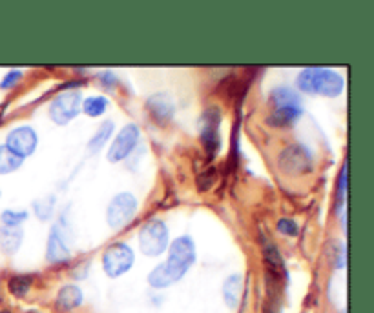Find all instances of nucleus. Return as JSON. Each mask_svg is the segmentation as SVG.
I'll list each match as a JSON object with an SVG mask.
<instances>
[{"mask_svg": "<svg viewBox=\"0 0 374 313\" xmlns=\"http://www.w3.org/2000/svg\"><path fill=\"white\" fill-rule=\"evenodd\" d=\"M196 260V244L190 237L175 238L174 243L170 244V253L166 262L154 268L148 275V284L151 288H168L175 284L179 279L187 274Z\"/></svg>", "mask_w": 374, "mask_h": 313, "instance_id": "nucleus-1", "label": "nucleus"}, {"mask_svg": "<svg viewBox=\"0 0 374 313\" xmlns=\"http://www.w3.org/2000/svg\"><path fill=\"white\" fill-rule=\"evenodd\" d=\"M270 104L274 106V111L268 117V124L276 128L292 126L303 113L299 93L287 86H278L276 89H272Z\"/></svg>", "mask_w": 374, "mask_h": 313, "instance_id": "nucleus-2", "label": "nucleus"}, {"mask_svg": "<svg viewBox=\"0 0 374 313\" xmlns=\"http://www.w3.org/2000/svg\"><path fill=\"white\" fill-rule=\"evenodd\" d=\"M298 88L305 93H316L325 97H338L343 91V79L327 68H305L298 77Z\"/></svg>", "mask_w": 374, "mask_h": 313, "instance_id": "nucleus-3", "label": "nucleus"}, {"mask_svg": "<svg viewBox=\"0 0 374 313\" xmlns=\"http://www.w3.org/2000/svg\"><path fill=\"white\" fill-rule=\"evenodd\" d=\"M139 246L141 252L148 257H157L168 248V228L159 219H151L141 228L139 234Z\"/></svg>", "mask_w": 374, "mask_h": 313, "instance_id": "nucleus-4", "label": "nucleus"}, {"mask_svg": "<svg viewBox=\"0 0 374 313\" xmlns=\"http://www.w3.org/2000/svg\"><path fill=\"white\" fill-rule=\"evenodd\" d=\"M219 126H221V111L219 108H208L203 111L199 119V137L208 159H216L221 148V135H219Z\"/></svg>", "mask_w": 374, "mask_h": 313, "instance_id": "nucleus-5", "label": "nucleus"}, {"mask_svg": "<svg viewBox=\"0 0 374 313\" xmlns=\"http://www.w3.org/2000/svg\"><path fill=\"white\" fill-rule=\"evenodd\" d=\"M134 252L125 243H116L108 248L103 255V268L108 277L117 279L125 275L134 266Z\"/></svg>", "mask_w": 374, "mask_h": 313, "instance_id": "nucleus-6", "label": "nucleus"}, {"mask_svg": "<svg viewBox=\"0 0 374 313\" xmlns=\"http://www.w3.org/2000/svg\"><path fill=\"white\" fill-rule=\"evenodd\" d=\"M82 108V97L79 91H66L61 93L57 98H54L51 106H49V117L58 126L72 122L79 115Z\"/></svg>", "mask_w": 374, "mask_h": 313, "instance_id": "nucleus-7", "label": "nucleus"}, {"mask_svg": "<svg viewBox=\"0 0 374 313\" xmlns=\"http://www.w3.org/2000/svg\"><path fill=\"white\" fill-rule=\"evenodd\" d=\"M135 212H137V199L128 191H123V193L116 195L110 206H108V224L112 228H123L134 219Z\"/></svg>", "mask_w": 374, "mask_h": 313, "instance_id": "nucleus-8", "label": "nucleus"}, {"mask_svg": "<svg viewBox=\"0 0 374 313\" xmlns=\"http://www.w3.org/2000/svg\"><path fill=\"white\" fill-rule=\"evenodd\" d=\"M278 164L283 173L299 175V173H307L312 168V155L305 146L292 144L281 151L278 157Z\"/></svg>", "mask_w": 374, "mask_h": 313, "instance_id": "nucleus-9", "label": "nucleus"}, {"mask_svg": "<svg viewBox=\"0 0 374 313\" xmlns=\"http://www.w3.org/2000/svg\"><path fill=\"white\" fill-rule=\"evenodd\" d=\"M139 142V128L135 124H126L120 129L116 141L112 142V148L108 150V160L110 162H120L125 160Z\"/></svg>", "mask_w": 374, "mask_h": 313, "instance_id": "nucleus-10", "label": "nucleus"}, {"mask_svg": "<svg viewBox=\"0 0 374 313\" xmlns=\"http://www.w3.org/2000/svg\"><path fill=\"white\" fill-rule=\"evenodd\" d=\"M6 148L13 151L17 157L24 159L27 155H32L37 148V133L30 126H20L15 128L6 139Z\"/></svg>", "mask_w": 374, "mask_h": 313, "instance_id": "nucleus-11", "label": "nucleus"}, {"mask_svg": "<svg viewBox=\"0 0 374 313\" xmlns=\"http://www.w3.org/2000/svg\"><path fill=\"white\" fill-rule=\"evenodd\" d=\"M147 110L157 124L165 126L175 115V102L168 93H156L147 101Z\"/></svg>", "mask_w": 374, "mask_h": 313, "instance_id": "nucleus-12", "label": "nucleus"}, {"mask_svg": "<svg viewBox=\"0 0 374 313\" xmlns=\"http://www.w3.org/2000/svg\"><path fill=\"white\" fill-rule=\"evenodd\" d=\"M70 248L66 244V237L63 234V228L61 224H55L49 231V238H48V250H46V259L51 264H61L64 260L70 259Z\"/></svg>", "mask_w": 374, "mask_h": 313, "instance_id": "nucleus-13", "label": "nucleus"}, {"mask_svg": "<svg viewBox=\"0 0 374 313\" xmlns=\"http://www.w3.org/2000/svg\"><path fill=\"white\" fill-rule=\"evenodd\" d=\"M82 300H85V295H82V290L75 284H68L64 286L63 290L58 291L57 295V308L63 309V312H72V309L79 308L82 305Z\"/></svg>", "mask_w": 374, "mask_h": 313, "instance_id": "nucleus-14", "label": "nucleus"}, {"mask_svg": "<svg viewBox=\"0 0 374 313\" xmlns=\"http://www.w3.org/2000/svg\"><path fill=\"white\" fill-rule=\"evenodd\" d=\"M241 291H243V277L230 275L223 284V299L228 308L236 309L241 302Z\"/></svg>", "mask_w": 374, "mask_h": 313, "instance_id": "nucleus-15", "label": "nucleus"}, {"mask_svg": "<svg viewBox=\"0 0 374 313\" xmlns=\"http://www.w3.org/2000/svg\"><path fill=\"white\" fill-rule=\"evenodd\" d=\"M24 234L23 229L18 228H6L2 226L0 228V248L4 250L6 253H15L23 244Z\"/></svg>", "mask_w": 374, "mask_h": 313, "instance_id": "nucleus-16", "label": "nucleus"}, {"mask_svg": "<svg viewBox=\"0 0 374 313\" xmlns=\"http://www.w3.org/2000/svg\"><path fill=\"white\" fill-rule=\"evenodd\" d=\"M113 133V122L112 120H106V122L101 124V128L95 132V135L92 139H89L88 142V151L92 155L94 153H99V151L103 150L104 144L108 142V139L112 137Z\"/></svg>", "mask_w": 374, "mask_h": 313, "instance_id": "nucleus-17", "label": "nucleus"}, {"mask_svg": "<svg viewBox=\"0 0 374 313\" xmlns=\"http://www.w3.org/2000/svg\"><path fill=\"white\" fill-rule=\"evenodd\" d=\"M24 159L17 157L13 151H9L6 146H0V175H8L13 173L15 170L20 168Z\"/></svg>", "mask_w": 374, "mask_h": 313, "instance_id": "nucleus-18", "label": "nucleus"}, {"mask_svg": "<svg viewBox=\"0 0 374 313\" xmlns=\"http://www.w3.org/2000/svg\"><path fill=\"white\" fill-rule=\"evenodd\" d=\"M108 108V98L101 97V95H94L82 101V110L88 117H101Z\"/></svg>", "mask_w": 374, "mask_h": 313, "instance_id": "nucleus-19", "label": "nucleus"}, {"mask_svg": "<svg viewBox=\"0 0 374 313\" xmlns=\"http://www.w3.org/2000/svg\"><path fill=\"white\" fill-rule=\"evenodd\" d=\"M33 279L30 275H15L8 281V288L9 291L13 293L15 297H24L27 291L32 290Z\"/></svg>", "mask_w": 374, "mask_h": 313, "instance_id": "nucleus-20", "label": "nucleus"}, {"mask_svg": "<svg viewBox=\"0 0 374 313\" xmlns=\"http://www.w3.org/2000/svg\"><path fill=\"white\" fill-rule=\"evenodd\" d=\"M263 255H265V262H267L268 272H272L274 275H278L283 269V260H281L280 252L276 250L274 244H267L265 250H263Z\"/></svg>", "mask_w": 374, "mask_h": 313, "instance_id": "nucleus-21", "label": "nucleus"}, {"mask_svg": "<svg viewBox=\"0 0 374 313\" xmlns=\"http://www.w3.org/2000/svg\"><path fill=\"white\" fill-rule=\"evenodd\" d=\"M55 195H48L44 199L35 200L33 203V210H35L37 217H39L40 221H49L51 215H54V207H55Z\"/></svg>", "mask_w": 374, "mask_h": 313, "instance_id": "nucleus-22", "label": "nucleus"}, {"mask_svg": "<svg viewBox=\"0 0 374 313\" xmlns=\"http://www.w3.org/2000/svg\"><path fill=\"white\" fill-rule=\"evenodd\" d=\"M27 219V212H17V210H6L0 215V221L6 228H18Z\"/></svg>", "mask_w": 374, "mask_h": 313, "instance_id": "nucleus-23", "label": "nucleus"}, {"mask_svg": "<svg viewBox=\"0 0 374 313\" xmlns=\"http://www.w3.org/2000/svg\"><path fill=\"white\" fill-rule=\"evenodd\" d=\"M216 179H218V170L216 168H208L206 172L201 173L197 177V188H199V191H208L214 186Z\"/></svg>", "mask_w": 374, "mask_h": 313, "instance_id": "nucleus-24", "label": "nucleus"}, {"mask_svg": "<svg viewBox=\"0 0 374 313\" xmlns=\"http://www.w3.org/2000/svg\"><path fill=\"white\" fill-rule=\"evenodd\" d=\"M278 231H280L281 235H290V237H296L299 228H298V224H296V221H292V219H280V222H278Z\"/></svg>", "mask_w": 374, "mask_h": 313, "instance_id": "nucleus-25", "label": "nucleus"}, {"mask_svg": "<svg viewBox=\"0 0 374 313\" xmlns=\"http://www.w3.org/2000/svg\"><path fill=\"white\" fill-rule=\"evenodd\" d=\"M20 77H23V71H18V70L9 71L8 75L4 77V80H2V82H0V88H2V89L13 88V86L17 84L18 80H20Z\"/></svg>", "mask_w": 374, "mask_h": 313, "instance_id": "nucleus-26", "label": "nucleus"}, {"mask_svg": "<svg viewBox=\"0 0 374 313\" xmlns=\"http://www.w3.org/2000/svg\"><path fill=\"white\" fill-rule=\"evenodd\" d=\"M345 193H347V164L343 166L342 175H339V186H338V199H339V206L342 207L343 199H345Z\"/></svg>", "mask_w": 374, "mask_h": 313, "instance_id": "nucleus-27", "label": "nucleus"}, {"mask_svg": "<svg viewBox=\"0 0 374 313\" xmlns=\"http://www.w3.org/2000/svg\"><path fill=\"white\" fill-rule=\"evenodd\" d=\"M101 80H103L106 86H112V84H116L117 79H116V75H113V73L106 71V73H103V75H101Z\"/></svg>", "mask_w": 374, "mask_h": 313, "instance_id": "nucleus-28", "label": "nucleus"}]
</instances>
